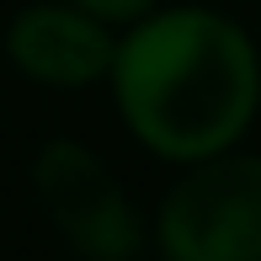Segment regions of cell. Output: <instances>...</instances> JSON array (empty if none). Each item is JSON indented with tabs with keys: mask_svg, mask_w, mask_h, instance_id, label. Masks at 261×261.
Masks as SVG:
<instances>
[{
	"mask_svg": "<svg viewBox=\"0 0 261 261\" xmlns=\"http://www.w3.org/2000/svg\"><path fill=\"white\" fill-rule=\"evenodd\" d=\"M107 86L123 128L149 155L192 165L251 134L261 112V48L224 11L160 0L117 27Z\"/></svg>",
	"mask_w": 261,
	"mask_h": 261,
	"instance_id": "obj_1",
	"label": "cell"
},
{
	"mask_svg": "<svg viewBox=\"0 0 261 261\" xmlns=\"http://www.w3.org/2000/svg\"><path fill=\"white\" fill-rule=\"evenodd\" d=\"M155 251L165 261H261V155L219 149L181 165L155 208Z\"/></svg>",
	"mask_w": 261,
	"mask_h": 261,
	"instance_id": "obj_2",
	"label": "cell"
},
{
	"mask_svg": "<svg viewBox=\"0 0 261 261\" xmlns=\"http://www.w3.org/2000/svg\"><path fill=\"white\" fill-rule=\"evenodd\" d=\"M32 197H38L43 219L59 229V240L80 261H134L144 251V219H139L128 187L80 139L38 144Z\"/></svg>",
	"mask_w": 261,
	"mask_h": 261,
	"instance_id": "obj_3",
	"label": "cell"
},
{
	"mask_svg": "<svg viewBox=\"0 0 261 261\" xmlns=\"http://www.w3.org/2000/svg\"><path fill=\"white\" fill-rule=\"evenodd\" d=\"M0 48H6L11 69L32 86L86 91V86H101L112 69L117 27L80 11L75 0H27L6 21Z\"/></svg>",
	"mask_w": 261,
	"mask_h": 261,
	"instance_id": "obj_4",
	"label": "cell"
},
{
	"mask_svg": "<svg viewBox=\"0 0 261 261\" xmlns=\"http://www.w3.org/2000/svg\"><path fill=\"white\" fill-rule=\"evenodd\" d=\"M80 11H91V16L112 21V27H128V21H139L144 11H155L160 0H75Z\"/></svg>",
	"mask_w": 261,
	"mask_h": 261,
	"instance_id": "obj_5",
	"label": "cell"
}]
</instances>
